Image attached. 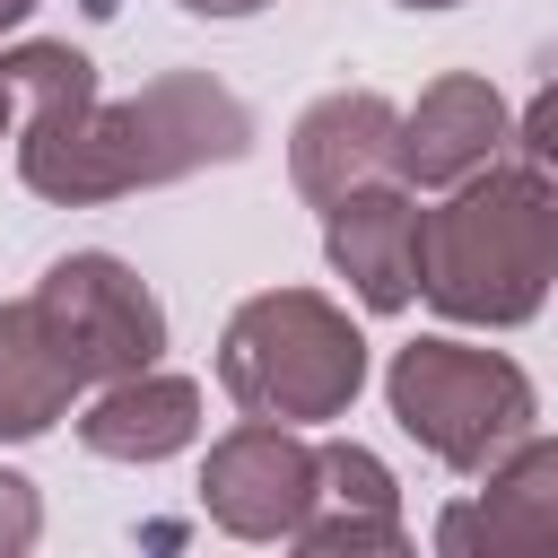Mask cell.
Segmentation results:
<instances>
[{"mask_svg":"<svg viewBox=\"0 0 558 558\" xmlns=\"http://www.w3.org/2000/svg\"><path fill=\"white\" fill-rule=\"evenodd\" d=\"M384 410L401 418V436H410L427 462L480 480L506 445L532 436L541 392H532V375H523L506 349H471V340H453V331H427V340L392 349V366H384Z\"/></svg>","mask_w":558,"mask_h":558,"instance_id":"277c9868","label":"cell"},{"mask_svg":"<svg viewBox=\"0 0 558 558\" xmlns=\"http://www.w3.org/2000/svg\"><path fill=\"white\" fill-rule=\"evenodd\" d=\"M0 70L17 87V183L52 209L131 201L253 157V105L209 70H157L140 96H96L78 44H9Z\"/></svg>","mask_w":558,"mask_h":558,"instance_id":"6da1fadb","label":"cell"},{"mask_svg":"<svg viewBox=\"0 0 558 558\" xmlns=\"http://www.w3.org/2000/svg\"><path fill=\"white\" fill-rule=\"evenodd\" d=\"M418 235H427V209H418V183H401V174L323 209V262L349 279V296L366 314L418 305Z\"/></svg>","mask_w":558,"mask_h":558,"instance_id":"9c48e42d","label":"cell"},{"mask_svg":"<svg viewBox=\"0 0 558 558\" xmlns=\"http://www.w3.org/2000/svg\"><path fill=\"white\" fill-rule=\"evenodd\" d=\"M392 9H462V0H392Z\"/></svg>","mask_w":558,"mask_h":558,"instance_id":"d6986e66","label":"cell"},{"mask_svg":"<svg viewBox=\"0 0 558 558\" xmlns=\"http://www.w3.org/2000/svg\"><path fill=\"white\" fill-rule=\"evenodd\" d=\"M35 541H44V497H35L26 471L0 462V558H26Z\"/></svg>","mask_w":558,"mask_h":558,"instance_id":"9a60e30c","label":"cell"},{"mask_svg":"<svg viewBox=\"0 0 558 558\" xmlns=\"http://www.w3.org/2000/svg\"><path fill=\"white\" fill-rule=\"evenodd\" d=\"M201 436V384L192 375H166V366H140V375H113L87 410H78V445L96 462H166Z\"/></svg>","mask_w":558,"mask_h":558,"instance_id":"7c38bea8","label":"cell"},{"mask_svg":"<svg viewBox=\"0 0 558 558\" xmlns=\"http://www.w3.org/2000/svg\"><path fill=\"white\" fill-rule=\"evenodd\" d=\"M314 471H323V445H305V427L235 418L201 453V514L227 541H296L314 506Z\"/></svg>","mask_w":558,"mask_h":558,"instance_id":"8992f818","label":"cell"},{"mask_svg":"<svg viewBox=\"0 0 558 558\" xmlns=\"http://www.w3.org/2000/svg\"><path fill=\"white\" fill-rule=\"evenodd\" d=\"M26 17H35V0H0V35H9V26H26Z\"/></svg>","mask_w":558,"mask_h":558,"instance_id":"ac0fdd59","label":"cell"},{"mask_svg":"<svg viewBox=\"0 0 558 558\" xmlns=\"http://www.w3.org/2000/svg\"><path fill=\"white\" fill-rule=\"evenodd\" d=\"M514 148V113L480 70H445L401 105V183L418 192H453L462 174L497 166Z\"/></svg>","mask_w":558,"mask_h":558,"instance_id":"30bf717a","label":"cell"},{"mask_svg":"<svg viewBox=\"0 0 558 558\" xmlns=\"http://www.w3.org/2000/svg\"><path fill=\"white\" fill-rule=\"evenodd\" d=\"M445 558H558V436L506 445L471 497L436 514Z\"/></svg>","mask_w":558,"mask_h":558,"instance_id":"52a82bcc","label":"cell"},{"mask_svg":"<svg viewBox=\"0 0 558 558\" xmlns=\"http://www.w3.org/2000/svg\"><path fill=\"white\" fill-rule=\"evenodd\" d=\"M174 9H192V17H218V26H235V17H262L270 0H174Z\"/></svg>","mask_w":558,"mask_h":558,"instance_id":"2e32d148","label":"cell"},{"mask_svg":"<svg viewBox=\"0 0 558 558\" xmlns=\"http://www.w3.org/2000/svg\"><path fill=\"white\" fill-rule=\"evenodd\" d=\"M305 558H401L410 549V523H401V480L384 471L375 445L357 436H331L323 445V471H314V506L296 523Z\"/></svg>","mask_w":558,"mask_h":558,"instance_id":"8fae6325","label":"cell"},{"mask_svg":"<svg viewBox=\"0 0 558 558\" xmlns=\"http://www.w3.org/2000/svg\"><path fill=\"white\" fill-rule=\"evenodd\" d=\"M218 392L244 418L331 427L366 392V331L323 288H262L218 331Z\"/></svg>","mask_w":558,"mask_h":558,"instance_id":"3957f363","label":"cell"},{"mask_svg":"<svg viewBox=\"0 0 558 558\" xmlns=\"http://www.w3.org/2000/svg\"><path fill=\"white\" fill-rule=\"evenodd\" d=\"M87 392V375L70 366V349L52 340L35 296L0 305V445H35L70 418V401Z\"/></svg>","mask_w":558,"mask_h":558,"instance_id":"4fadbf2b","label":"cell"},{"mask_svg":"<svg viewBox=\"0 0 558 558\" xmlns=\"http://www.w3.org/2000/svg\"><path fill=\"white\" fill-rule=\"evenodd\" d=\"M35 305L87 384H113L166 357V305L122 253H61L35 279Z\"/></svg>","mask_w":558,"mask_h":558,"instance_id":"5b68a950","label":"cell"},{"mask_svg":"<svg viewBox=\"0 0 558 558\" xmlns=\"http://www.w3.org/2000/svg\"><path fill=\"white\" fill-rule=\"evenodd\" d=\"M558 288V183L532 174L523 157L462 174L418 235V296L445 323L471 331H514L549 305Z\"/></svg>","mask_w":558,"mask_h":558,"instance_id":"7a4b0ae2","label":"cell"},{"mask_svg":"<svg viewBox=\"0 0 558 558\" xmlns=\"http://www.w3.org/2000/svg\"><path fill=\"white\" fill-rule=\"evenodd\" d=\"M514 148H523V166H532V174H549V183H558V70H549V78L532 87V105L514 113Z\"/></svg>","mask_w":558,"mask_h":558,"instance_id":"5bb4252c","label":"cell"},{"mask_svg":"<svg viewBox=\"0 0 558 558\" xmlns=\"http://www.w3.org/2000/svg\"><path fill=\"white\" fill-rule=\"evenodd\" d=\"M401 174V105L384 87H331L314 96L296 122H288V183L296 201L331 209L366 183H392Z\"/></svg>","mask_w":558,"mask_h":558,"instance_id":"ba28073f","label":"cell"},{"mask_svg":"<svg viewBox=\"0 0 558 558\" xmlns=\"http://www.w3.org/2000/svg\"><path fill=\"white\" fill-rule=\"evenodd\" d=\"M17 131V87H9V70H0V140Z\"/></svg>","mask_w":558,"mask_h":558,"instance_id":"e0dca14e","label":"cell"}]
</instances>
